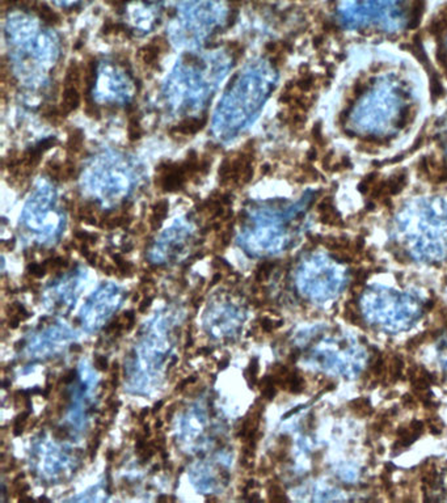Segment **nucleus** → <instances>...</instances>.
I'll return each mask as SVG.
<instances>
[{"label":"nucleus","mask_w":447,"mask_h":503,"mask_svg":"<svg viewBox=\"0 0 447 503\" xmlns=\"http://www.w3.org/2000/svg\"><path fill=\"white\" fill-rule=\"evenodd\" d=\"M235 63L227 47L184 51L161 86L165 110L182 122L200 123L214 94Z\"/></svg>","instance_id":"obj_1"},{"label":"nucleus","mask_w":447,"mask_h":503,"mask_svg":"<svg viewBox=\"0 0 447 503\" xmlns=\"http://www.w3.org/2000/svg\"><path fill=\"white\" fill-rule=\"evenodd\" d=\"M277 66L268 58L248 62L224 89L211 118L212 138L227 145L257 121L278 84Z\"/></svg>","instance_id":"obj_2"},{"label":"nucleus","mask_w":447,"mask_h":503,"mask_svg":"<svg viewBox=\"0 0 447 503\" xmlns=\"http://www.w3.org/2000/svg\"><path fill=\"white\" fill-rule=\"evenodd\" d=\"M9 70L27 90L49 87L51 72L62 55L59 35L27 12H11L4 23Z\"/></svg>","instance_id":"obj_3"},{"label":"nucleus","mask_w":447,"mask_h":503,"mask_svg":"<svg viewBox=\"0 0 447 503\" xmlns=\"http://www.w3.org/2000/svg\"><path fill=\"white\" fill-rule=\"evenodd\" d=\"M409 92L392 74L382 75L361 94L348 116V127L361 137H388L401 129Z\"/></svg>","instance_id":"obj_4"},{"label":"nucleus","mask_w":447,"mask_h":503,"mask_svg":"<svg viewBox=\"0 0 447 503\" xmlns=\"http://www.w3.org/2000/svg\"><path fill=\"white\" fill-rule=\"evenodd\" d=\"M143 178V165L133 155L118 149H104L90 156L79 176L83 193L104 206L126 201Z\"/></svg>","instance_id":"obj_5"},{"label":"nucleus","mask_w":447,"mask_h":503,"mask_svg":"<svg viewBox=\"0 0 447 503\" xmlns=\"http://www.w3.org/2000/svg\"><path fill=\"white\" fill-rule=\"evenodd\" d=\"M228 20L226 0H180L167 27V37L176 49L201 50L227 27Z\"/></svg>","instance_id":"obj_6"},{"label":"nucleus","mask_w":447,"mask_h":503,"mask_svg":"<svg viewBox=\"0 0 447 503\" xmlns=\"http://www.w3.org/2000/svg\"><path fill=\"white\" fill-rule=\"evenodd\" d=\"M337 20L348 30L383 33L401 31L411 21L405 0H342Z\"/></svg>","instance_id":"obj_7"},{"label":"nucleus","mask_w":447,"mask_h":503,"mask_svg":"<svg viewBox=\"0 0 447 503\" xmlns=\"http://www.w3.org/2000/svg\"><path fill=\"white\" fill-rule=\"evenodd\" d=\"M24 226L38 235L41 240H54L62 232L63 212L59 208V194L55 185L41 178L29 194L23 211Z\"/></svg>","instance_id":"obj_8"},{"label":"nucleus","mask_w":447,"mask_h":503,"mask_svg":"<svg viewBox=\"0 0 447 503\" xmlns=\"http://www.w3.org/2000/svg\"><path fill=\"white\" fill-rule=\"evenodd\" d=\"M97 106L122 108L131 104L137 94L133 72L116 59H102L93 71L89 90Z\"/></svg>","instance_id":"obj_9"},{"label":"nucleus","mask_w":447,"mask_h":503,"mask_svg":"<svg viewBox=\"0 0 447 503\" xmlns=\"http://www.w3.org/2000/svg\"><path fill=\"white\" fill-rule=\"evenodd\" d=\"M157 19H159V15H157V8L155 5L135 3L129 7V23L133 25L135 30H151Z\"/></svg>","instance_id":"obj_10"},{"label":"nucleus","mask_w":447,"mask_h":503,"mask_svg":"<svg viewBox=\"0 0 447 503\" xmlns=\"http://www.w3.org/2000/svg\"><path fill=\"white\" fill-rule=\"evenodd\" d=\"M350 410L353 412L358 417H367L371 414L373 409H371V405L370 402L366 400V398H357V400H353L352 402H349Z\"/></svg>","instance_id":"obj_11"},{"label":"nucleus","mask_w":447,"mask_h":503,"mask_svg":"<svg viewBox=\"0 0 447 503\" xmlns=\"http://www.w3.org/2000/svg\"><path fill=\"white\" fill-rule=\"evenodd\" d=\"M344 316H345V319H348L350 323H353V324L356 325L361 324V316L357 313V311L354 308V305L352 304L346 305L345 311H344Z\"/></svg>","instance_id":"obj_12"},{"label":"nucleus","mask_w":447,"mask_h":503,"mask_svg":"<svg viewBox=\"0 0 447 503\" xmlns=\"http://www.w3.org/2000/svg\"><path fill=\"white\" fill-rule=\"evenodd\" d=\"M403 366H404V363H403L400 356H395L392 360V366H391V375H392L393 380H396L401 376Z\"/></svg>","instance_id":"obj_13"},{"label":"nucleus","mask_w":447,"mask_h":503,"mask_svg":"<svg viewBox=\"0 0 447 503\" xmlns=\"http://www.w3.org/2000/svg\"><path fill=\"white\" fill-rule=\"evenodd\" d=\"M248 374H249V379H252V382L256 383V379H257V374H259V362L257 359H252L251 364L248 367Z\"/></svg>","instance_id":"obj_14"},{"label":"nucleus","mask_w":447,"mask_h":503,"mask_svg":"<svg viewBox=\"0 0 447 503\" xmlns=\"http://www.w3.org/2000/svg\"><path fill=\"white\" fill-rule=\"evenodd\" d=\"M82 1L83 0H54V3L60 8H72Z\"/></svg>","instance_id":"obj_15"},{"label":"nucleus","mask_w":447,"mask_h":503,"mask_svg":"<svg viewBox=\"0 0 447 503\" xmlns=\"http://www.w3.org/2000/svg\"><path fill=\"white\" fill-rule=\"evenodd\" d=\"M428 427H429V430H430V433H432V434H441V433H442V426H441L440 421H437V419H432V421H429L428 422Z\"/></svg>","instance_id":"obj_16"},{"label":"nucleus","mask_w":447,"mask_h":503,"mask_svg":"<svg viewBox=\"0 0 447 503\" xmlns=\"http://www.w3.org/2000/svg\"><path fill=\"white\" fill-rule=\"evenodd\" d=\"M403 404H404L405 406H415L416 405V400H415V397L411 396V394H407V396L403 397Z\"/></svg>","instance_id":"obj_17"},{"label":"nucleus","mask_w":447,"mask_h":503,"mask_svg":"<svg viewBox=\"0 0 447 503\" xmlns=\"http://www.w3.org/2000/svg\"><path fill=\"white\" fill-rule=\"evenodd\" d=\"M96 366H97L98 368H101V370H106V368H108L106 359L104 358V356H98V358L96 359Z\"/></svg>","instance_id":"obj_18"},{"label":"nucleus","mask_w":447,"mask_h":503,"mask_svg":"<svg viewBox=\"0 0 447 503\" xmlns=\"http://www.w3.org/2000/svg\"><path fill=\"white\" fill-rule=\"evenodd\" d=\"M442 139H444V151H445V155H446V157H447V127H446V130H445L444 137H442Z\"/></svg>","instance_id":"obj_19"},{"label":"nucleus","mask_w":447,"mask_h":503,"mask_svg":"<svg viewBox=\"0 0 447 503\" xmlns=\"http://www.w3.org/2000/svg\"><path fill=\"white\" fill-rule=\"evenodd\" d=\"M125 1H126V0H125ZM127 1H131V0H127Z\"/></svg>","instance_id":"obj_20"},{"label":"nucleus","mask_w":447,"mask_h":503,"mask_svg":"<svg viewBox=\"0 0 447 503\" xmlns=\"http://www.w3.org/2000/svg\"><path fill=\"white\" fill-rule=\"evenodd\" d=\"M446 49H447V42H446Z\"/></svg>","instance_id":"obj_21"}]
</instances>
